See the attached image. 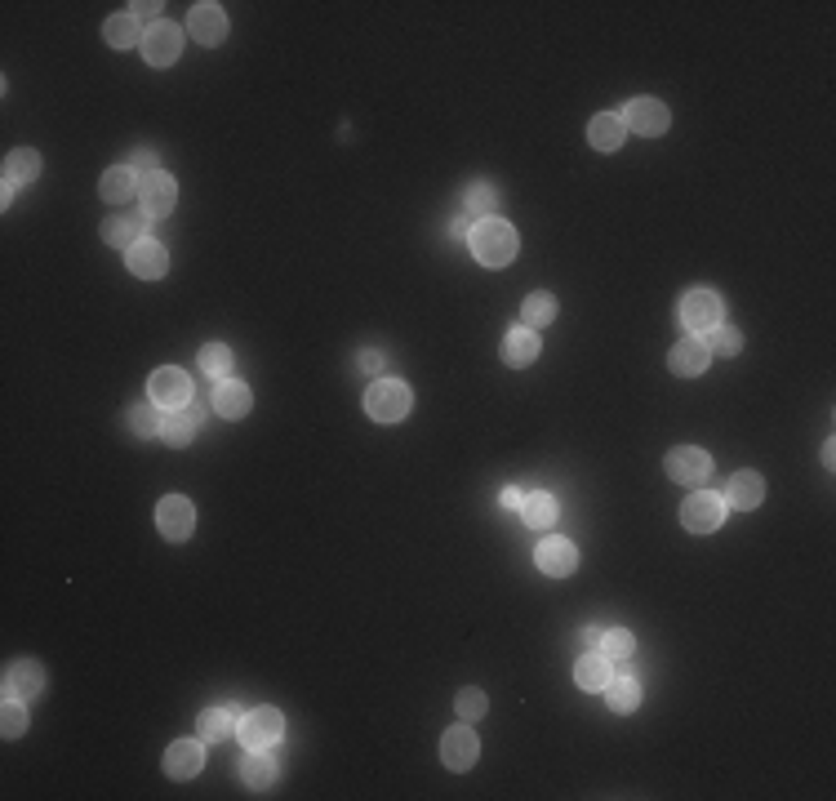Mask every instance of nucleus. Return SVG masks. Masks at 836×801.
<instances>
[{"label": "nucleus", "mask_w": 836, "mask_h": 801, "mask_svg": "<svg viewBox=\"0 0 836 801\" xmlns=\"http://www.w3.org/2000/svg\"><path fill=\"white\" fill-rule=\"evenodd\" d=\"M623 134H627V125H623L619 112H601V116H592V125H587V143H592L596 152H619Z\"/></svg>", "instance_id": "23"}, {"label": "nucleus", "mask_w": 836, "mask_h": 801, "mask_svg": "<svg viewBox=\"0 0 836 801\" xmlns=\"http://www.w3.org/2000/svg\"><path fill=\"white\" fill-rule=\"evenodd\" d=\"M196 365H201L209 379H227V370H232V348H227V343H205Z\"/></svg>", "instance_id": "33"}, {"label": "nucleus", "mask_w": 836, "mask_h": 801, "mask_svg": "<svg viewBox=\"0 0 836 801\" xmlns=\"http://www.w3.org/2000/svg\"><path fill=\"white\" fill-rule=\"evenodd\" d=\"M539 570L543 575H552V579H565V575H574V566H579V548H574L570 539H547L539 543Z\"/></svg>", "instance_id": "14"}, {"label": "nucleus", "mask_w": 836, "mask_h": 801, "mask_svg": "<svg viewBox=\"0 0 836 801\" xmlns=\"http://www.w3.org/2000/svg\"><path fill=\"white\" fill-rule=\"evenodd\" d=\"M472 254H476V263H485V267H507L516 259V227L512 223H503V219H481V223H472Z\"/></svg>", "instance_id": "1"}, {"label": "nucleus", "mask_w": 836, "mask_h": 801, "mask_svg": "<svg viewBox=\"0 0 836 801\" xmlns=\"http://www.w3.org/2000/svg\"><path fill=\"white\" fill-rule=\"evenodd\" d=\"M681 325L694 330V339H708V334L721 325V299L712 290H690L681 299Z\"/></svg>", "instance_id": "3"}, {"label": "nucleus", "mask_w": 836, "mask_h": 801, "mask_svg": "<svg viewBox=\"0 0 836 801\" xmlns=\"http://www.w3.org/2000/svg\"><path fill=\"white\" fill-rule=\"evenodd\" d=\"M721 521H725V499H721V494L699 490V494H690V499L681 503V526L690 534H712Z\"/></svg>", "instance_id": "4"}, {"label": "nucleus", "mask_w": 836, "mask_h": 801, "mask_svg": "<svg viewBox=\"0 0 836 801\" xmlns=\"http://www.w3.org/2000/svg\"><path fill=\"white\" fill-rule=\"evenodd\" d=\"M41 686H45V672L36 659H18V664L5 668V695L32 699V695H41Z\"/></svg>", "instance_id": "17"}, {"label": "nucleus", "mask_w": 836, "mask_h": 801, "mask_svg": "<svg viewBox=\"0 0 836 801\" xmlns=\"http://www.w3.org/2000/svg\"><path fill=\"white\" fill-rule=\"evenodd\" d=\"M552 321H556V299H552V294H530V299H525V321L521 325L539 330V325H552Z\"/></svg>", "instance_id": "35"}, {"label": "nucleus", "mask_w": 836, "mask_h": 801, "mask_svg": "<svg viewBox=\"0 0 836 801\" xmlns=\"http://www.w3.org/2000/svg\"><path fill=\"white\" fill-rule=\"evenodd\" d=\"M236 712L232 708H209V712H201V721H196V726H201V739L205 744H218V739H232V730H236Z\"/></svg>", "instance_id": "30"}, {"label": "nucleus", "mask_w": 836, "mask_h": 801, "mask_svg": "<svg viewBox=\"0 0 836 801\" xmlns=\"http://www.w3.org/2000/svg\"><path fill=\"white\" fill-rule=\"evenodd\" d=\"M205 766V744H196V739H178V744H169L165 753V775L169 779H196Z\"/></svg>", "instance_id": "12"}, {"label": "nucleus", "mask_w": 836, "mask_h": 801, "mask_svg": "<svg viewBox=\"0 0 836 801\" xmlns=\"http://www.w3.org/2000/svg\"><path fill=\"white\" fill-rule=\"evenodd\" d=\"M476 753H481V744H476V735H472L467 726L445 730V739H441V761H445L450 770H472Z\"/></svg>", "instance_id": "15"}, {"label": "nucleus", "mask_w": 836, "mask_h": 801, "mask_svg": "<svg viewBox=\"0 0 836 801\" xmlns=\"http://www.w3.org/2000/svg\"><path fill=\"white\" fill-rule=\"evenodd\" d=\"M708 361H712V352H708V343L703 339H681L672 348V356H668V365H672V374H681V379H694V374H703L708 370Z\"/></svg>", "instance_id": "16"}, {"label": "nucleus", "mask_w": 836, "mask_h": 801, "mask_svg": "<svg viewBox=\"0 0 836 801\" xmlns=\"http://www.w3.org/2000/svg\"><path fill=\"white\" fill-rule=\"evenodd\" d=\"M761 499H765V481L756 477V472H734L730 490H725V508L752 512V508H761Z\"/></svg>", "instance_id": "21"}, {"label": "nucleus", "mask_w": 836, "mask_h": 801, "mask_svg": "<svg viewBox=\"0 0 836 801\" xmlns=\"http://www.w3.org/2000/svg\"><path fill=\"white\" fill-rule=\"evenodd\" d=\"M134 174H138V178L161 174V165H156V152H147V147H143V152H134Z\"/></svg>", "instance_id": "41"}, {"label": "nucleus", "mask_w": 836, "mask_h": 801, "mask_svg": "<svg viewBox=\"0 0 836 801\" xmlns=\"http://www.w3.org/2000/svg\"><path fill=\"white\" fill-rule=\"evenodd\" d=\"M161 410L156 405H138L134 414H129V428H134V437H161Z\"/></svg>", "instance_id": "36"}, {"label": "nucleus", "mask_w": 836, "mask_h": 801, "mask_svg": "<svg viewBox=\"0 0 836 801\" xmlns=\"http://www.w3.org/2000/svg\"><path fill=\"white\" fill-rule=\"evenodd\" d=\"M183 54V32H178L174 23H152L143 36V58L152 67H169L174 58Z\"/></svg>", "instance_id": "10"}, {"label": "nucleus", "mask_w": 836, "mask_h": 801, "mask_svg": "<svg viewBox=\"0 0 836 801\" xmlns=\"http://www.w3.org/2000/svg\"><path fill=\"white\" fill-rule=\"evenodd\" d=\"M583 646H601V632H596V628H583Z\"/></svg>", "instance_id": "45"}, {"label": "nucleus", "mask_w": 836, "mask_h": 801, "mask_svg": "<svg viewBox=\"0 0 836 801\" xmlns=\"http://www.w3.org/2000/svg\"><path fill=\"white\" fill-rule=\"evenodd\" d=\"M454 708H459V717H463V721H481V717H485V708H490V704H485V695H481V690H463V695H459V704H454Z\"/></svg>", "instance_id": "40"}, {"label": "nucleus", "mask_w": 836, "mask_h": 801, "mask_svg": "<svg viewBox=\"0 0 836 801\" xmlns=\"http://www.w3.org/2000/svg\"><path fill=\"white\" fill-rule=\"evenodd\" d=\"M467 214H476V219H490V214H494V187L490 183H472V187H467Z\"/></svg>", "instance_id": "38"}, {"label": "nucleus", "mask_w": 836, "mask_h": 801, "mask_svg": "<svg viewBox=\"0 0 836 801\" xmlns=\"http://www.w3.org/2000/svg\"><path fill=\"white\" fill-rule=\"evenodd\" d=\"M539 330H530V325H516V330H507V339H503V361L507 365H534L539 361Z\"/></svg>", "instance_id": "19"}, {"label": "nucleus", "mask_w": 836, "mask_h": 801, "mask_svg": "<svg viewBox=\"0 0 836 801\" xmlns=\"http://www.w3.org/2000/svg\"><path fill=\"white\" fill-rule=\"evenodd\" d=\"M152 401L165 405V410H183L187 401H192V379H187L183 370H174V365H165V370L152 374Z\"/></svg>", "instance_id": "11"}, {"label": "nucleus", "mask_w": 836, "mask_h": 801, "mask_svg": "<svg viewBox=\"0 0 836 801\" xmlns=\"http://www.w3.org/2000/svg\"><path fill=\"white\" fill-rule=\"evenodd\" d=\"M521 503H525V494L516 490V486H507V490H503V508H507V512H521Z\"/></svg>", "instance_id": "42"}, {"label": "nucleus", "mask_w": 836, "mask_h": 801, "mask_svg": "<svg viewBox=\"0 0 836 801\" xmlns=\"http://www.w3.org/2000/svg\"><path fill=\"white\" fill-rule=\"evenodd\" d=\"M365 410L378 423H401L410 414V388L401 379H378L370 392H365Z\"/></svg>", "instance_id": "2"}, {"label": "nucleus", "mask_w": 836, "mask_h": 801, "mask_svg": "<svg viewBox=\"0 0 836 801\" xmlns=\"http://www.w3.org/2000/svg\"><path fill=\"white\" fill-rule=\"evenodd\" d=\"M125 263H129V272L143 276V281H161V276L169 272V250L161 241H138Z\"/></svg>", "instance_id": "13"}, {"label": "nucleus", "mask_w": 836, "mask_h": 801, "mask_svg": "<svg viewBox=\"0 0 836 801\" xmlns=\"http://www.w3.org/2000/svg\"><path fill=\"white\" fill-rule=\"evenodd\" d=\"M521 512H525V526H534V530H547V526H552L556 517H561V508H556V499H552V494H543V490H539V494H530Z\"/></svg>", "instance_id": "31"}, {"label": "nucleus", "mask_w": 836, "mask_h": 801, "mask_svg": "<svg viewBox=\"0 0 836 801\" xmlns=\"http://www.w3.org/2000/svg\"><path fill=\"white\" fill-rule=\"evenodd\" d=\"M601 650H605V659H627L636 650V641L627 628H610V632H601Z\"/></svg>", "instance_id": "37"}, {"label": "nucleus", "mask_w": 836, "mask_h": 801, "mask_svg": "<svg viewBox=\"0 0 836 801\" xmlns=\"http://www.w3.org/2000/svg\"><path fill=\"white\" fill-rule=\"evenodd\" d=\"M619 116H623V125H632V130H636V134H645V138L668 134V125H672L668 107H663L659 98H632V103H627Z\"/></svg>", "instance_id": "6"}, {"label": "nucleus", "mask_w": 836, "mask_h": 801, "mask_svg": "<svg viewBox=\"0 0 836 801\" xmlns=\"http://www.w3.org/2000/svg\"><path fill=\"white\" fill-rule=\"evenodd\" d=\"M174 201H178V187H174V178H169L165 170L138 178V205H143L147 219H165V214L174 210Z\"/></svg>", "instance_id": "8"}, {"label": "nucleus", "mask_w": 836, "mask_h": 801, "mask_svg": "<svg viewBox=\"0 0 836 801\" xmlns=\"http://www.w3.org/2000/svg\"><path fill=\"white\" fill-rule=\"evenodd\" d=\"M610 677H614V672H610V659H605V655H583L579 668H574V681H579L583 690H605V686H610Z\"/></svg>", "instance_id": "29"}, {"label": "nucleus", "mask_w": 836, "mask_h": 801, "mask_svg": "<svg viewBox=\"0 0 836 801\" xmlns=\"http://www.w3.org/2000/svg\"><path fill=\"white\" fill-rule=\"evenodd\" d=\"M41 178V152L32 147H18V152L5 156V187H27Z\"/></svg>", "instance_id": "25"}, {"label": "nucleus", "mask_w": 836, "mask_h": 801, "mask_svg": "<svg viewBox=\"0 0 836 801\" xmlns=\"http://www.w3.org/2000/svg\"><path fill=\"white\" fill-rule=\"evenodd\" d=\"M0 730H5V739L23 735V730H27V699L5 695V708H0Z\"/></svg>", "instance_id": "34"}, {"label": "nucleus", "mask_w": 836, "mask_h": 801, "mask_svg": "<svg viewBox=\"0 0 836 801\" xmlns=\"http://www.w3.org/2000/svg\"><path fill=\"white\" fill-rule=\"evenodd\" d=\"M450 236H454V241H463V236H472V227H467V219H454V223H450Z\"/></svg>", "instance_id": "44"}, {"label": "nucleus", "mask_w": 836, "mask_h": 801, "mask_svg": "<svg viewBox=\"0 0 836 801\" xmlns=\"http://www.w3.org/2000/svg\"><path fill=\"white\" fill-rule=\"evenodd\" d=\"M250 388L245 383H236V379H218V388H214V410L223 414V419H245L250 414Z\"/></svg>", "instance_id": "20"}, {"label": "nucleus", "mask_w": 836, "mask_h": 801, "mask_svg": "<svg viewBox=\"0 0 836 801\" xmlns=\"http://www.w3.org/2000/svg\"><path fill=\"white\" fill-rule=\"evenodd\" d=\"M281 730H285V721H281V712L276 708H254L250 717L241 721V744L250 748H276L281 744Z\"/></svg>", "instance_id": "7"}, {"label": "nucleus", "mask_w": 836, "mask_h": 801, "mask_svg": "<svg viewBox=\"0 0 836 801\" xmlns=\"http://www.w3.org/2000/svg\"><path fill=\"white\" fill-rule=\"evenodd\" d=\"M134 192H138V174H134V165H116V170H107V174H103V201L121 205V201H129Z\"/></svg>", "instance_id": "28"}, {"label": "nucleus", "mask_w": 836, "mask_h": 801, "mask_svg": "<svg viewBox=\"0 0 836 801\" xmlns=\"http://www.w3.org/2000/svg\"><path fill=\"white\" fill-rule=\"evenodd\" d=\"M156 526H161V534L169 543H183L187 534H192V526H196L192 499H183V494H165V499L156 503Z\"/></svg>", "instance_id": "5"}, {"label": "nucleus", "mask_w": 836, "mask_h": 801, "mask_svg": "<svg viewBox=\"0 0 836 801\" xmlns=\"http://www.w3.org/2000/svg\"><path fill=\"white\" fill-rule=\"evenodd\" d=\"M187 27H192V36L201 45H218L227 36V18L218 5H196L192 14H187Z\"/></svg>", "instance_id": "22"}, {"label": "nucleus", "mask_w": 836, "mask_h": 801, "mask_svg": "<svg viewBox=\"0 0 836 801\" xmlns=\"http://www.w3.org/2000/svg\"><path fill=\"white\" fill-rule=\"evenodd\" d=\"M605 699H610L614 712H632L641 704V686H636L632 677H610V686H605Z\"/></svg>", "instance_id": "32"}, {"label": "nucleus", "mask_w": 836, "mask_h": 801, "mask_svg": "<svg viewBox=\"0 0 836 801\" xmlns=\"http://www.w3.org/2000/svg\"><path fill=\"white\" fill-rule=\"evenodd\" d=\"M703 343H708V352L734 356V352L743 348V334H739V330H725V325H716V330H712V334H708V339H703Z\"/></svg>", "instance_id": "39"}, {"label": "nucleus", "mask_w": 836, "mask_h": 801, "mask_svg": "<svg viewBox=\"0 0 836 801\" xmlns=\"http://www.w3.org/2000/svg\"><path fill=\"white\" fill-rule=\"evenodd\" d=\"M161 5H134V18H152Z\"/></svg>", "instance_id": "46"}, {"label": "nucleus", "mask_w": 836, "mask_h": 801, "mask_svg": "<svg viewBox=\"0 0 836 801\" xmlns=\"http://www.w3.org/2000/svg\"><path fill=\"white\" fill-rule=\"evenodd\" d=\"M708 472H712V459L699 445H676V450H668V477L681 481V486H699V481H708Z\"/></svg>", "instance_id": "9"}, {"label": "nucleus", "mask_w": 836, "mask_h": 801, "mask_svg": "<svg viewBox=\"0 0 836 801\" xmlns=\"http://www.w3.org/2000/svg\"><path fill=\"white\" fill-rule=\"evenodd\" d=\"M241 779L254 788V793L272 788L276 784V757H267V748H254V753L241 761Z\"/></svg>", "instance_id": "26"}, {"label": "nucleus", "mask_w": 836, "mask_h": 801, "mask_svg": "<svg viewBox=\"0 0 836 801\" xmlns=\"http://www.w3.org/2000/svg\"><path fill=\"white\" fill-rule=\"evenodd\" d=\"M361 370L365 374H378V370H383V356H378V352H361Z\"/></svg>", "instance_id": "43"}, {"label": "nucleus", "mask_w": 836, "mask_h": 801, "mask_svg": "<svg viewBox=\"0 0 836 801\" xmlns=\"http://www.w3.org/2000/svg\"><path fill=\"white\" fill-rule=\"evenodd\" d=\"M147 214H138V219H107V227H103V241L112 245V250H134L138 241H147Z\"/></svg>", "instance_id": "24"}, {"label": "nucleus", "mask_w": 836, "mask_h": 801, "mask_svg": "<svg viewBox=\"0 0 836 801\" xmlns=\"http://www.w3.org/2000/svg\"><path fill=\"white\" fill-rule=\"evenodd\" d=\"M201 419H205V405H183V410H169L165 414V423H161V437L169 445H187L196 437V428H201Z\"/></svg>", "instance_id": "18"}, {"label": "nucleus", "mask_w": 836, "mask_h": 801, "mask_svg": "<svg viewBox=\"0 0 836 801\" xmlns=\"http://www.w3.org/2000/svg\"><path fill=\"white\" fill-rule=\"evenodd\" d=\"M103 36H107V45L112 49H134V45H143V23H138L134 14H116V18H107V27H103Z\"/></svg>", "instance_id": "27"}]
</instances>
